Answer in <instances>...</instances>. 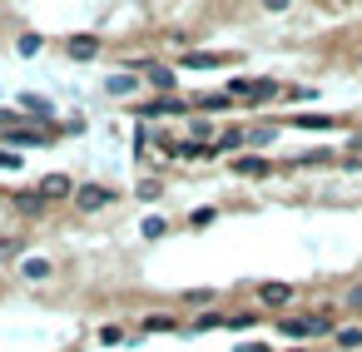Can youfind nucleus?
<instances>
[{"instance_id": "obj_1", "label": "nucleus", "mask_w": 362, "mask_h": 352, "mask_svg": "<svg viewBox=\"0 0 362 352\" xmlns=\"http://www.w3.org/2000/svg\"><path fill=\"white\" fill-rule=\"evenodd\" d=\"M110 204H115V189H105V184L75 189V209H85V213H100V209H110Z\"/></svg>"}, {"instance_id": "obj_2", "label": "nucleus", "mask_w": 362, "mask_h": 352, "mask_svg": "<svg viewBox=\"0 0 362 352\" xmlns=\"http://www.w3.org/2000/svg\"><path fill=\"white\" fill-rule=\"evenodd\" d=\"M228 60H233V55H214V50H189V55H184L189 70H218V65H228Z\"/></svg>"}, {"instance_id": "obj_3", "label": "nucleus", "mask_w": 362, "mask_h": 352, "mask_svg": "<svg viewBox=\"0 0 362 352\" xmlns=\"http://www.w3.org/2000/svg\"><path fill=\"white\" fill-rule=\"evenodd\" d=\"M40 194H45V199H65V194L75 199V184H70L65 174H45V179H40Z\"/></svg>"}, {"instance_id": "obj_4", "label": "nucleus", "mask_w": 362, "mask_h": 352, "mask_svg": "<svg viewBox=\"0 0 362 352\" xmlns=\"http://www.w3.org/2000/svg\"><path fill=\"white\" fill-rule=\"evenodd\" d=\"M95 55H100L95 35H70V60H95Z\"/></svg>"}, {"instance_id": "obj_5", "label": "nucleus", "mask_w": 362, "mask_h": 352, "mask_svg": "<svg viewBox=\"0 0 362 352\" xmlns=\"http://www.w3.org/2000/svg\"><path fill=\"white\" fill-rule=\"evenodd\" d=\"M139 115H149V119H154V115H184V100H174V95H159V100H149Z\"/></svg>"}, {"instance_id": "obj_6", "label": "nucleus", "mask_w": 362, "mask_h": 352, "mask_svg": "<svg viewBox=\"0 0 362 352\" xmlns=\"http://www.w3.org/2000/svg\"><path fill=\"white\" fill-rule=\"evenodd\" d=\"M144 80H149L159 95H169V90H174V70H164V65H144Z\"/></svg>"}, {"instance_id": "obj_7", "label": "nucleus", "mask_w": 362, "mask_h": 352, "mask_svg": "<svg viewBox=\"0 0 362 352\" xmlns=\"http://www.w3.org/2000/svg\"><path fill=\"white\" fill-rule=\"evenodd\" d=\"M233 169H238V174H243V179H263V174H268V169H273V164H268V159H238V164H233Z\"/></svg>"}, {"instance_id": "obj_8", "label": "nucleus", "mask_w": 362, "mask_h": 352, "mask_svg": "<svg viewBox=\"0 0 362 352\" xmlns=\"http://www.w3.org/2000/svg\"><path fill=\"white\" fill-rule=\"evenodd\" d=\"M21 273H25L30 283H45V278H50V263H45V258H25V263H21Z\"/></svg>"}, {"instance_id": "obj_9", "label": "nucleus", "mask_w": 362, "mask_h": 352, "mask_svg": "<svg viewBox=\"0 0 362 352\" xmlns=\"http://www.w3.org/2000/svg\"><path fill=\"white\" fill-rule=\"evenodd\" d=\"M288 298H293L288 283H263V303H268V307H278V303H288Z\"/></svg>"}, {"instance_id": "obj_10", "label": "nucleus", "mask_w": 362, "mask_h": 352, "mask_svg": "<svg viewBox=\"0 0 362 352\" xmlns=\"http://www.w3.org/2000/svg\"><path fill=\"white\" fill-rule=\"evenodd\" d=\"M134 85H139L134 75H110V80H105V90H110V95H129Z\"/></svg>"}, {"instance_id": "obj_11", "label": "nucleus", "mask_w": 362, "mask_h": 352, "mask_svg": "<svg viewBox=\"0 0 362 352\" xmlns=\"http://www.w3.org/2000/svg\"><path fill=\"white\" fill-rule=\"evenodd\" d=\"M293 124H298V129H327V124H332V115H298Z\"/></svg>"}, {"instance_id": "obj_12", "label": "nucleus", "mask_w": 362, "mask_h": 352, "mask_svg": "<svg viewBox=\"0 0 362 352\" xmlns=\"http://www.w3.org/2000/svg\"><path fill=\"white\" fill-rule=\"evenodd\" d=\"M6 139H11V144H40L45 134H35V129H6Z\"/></svg>"}, {"instance_id": "obj_13", "label": "nucleus", "mask_w": 362, "mask_h": 352, "mask_svg": "<svg viewBox=\"0 0 362 352\" xmlns=\"http://www.w3.org/2000/svg\"><path fill=\"white\" fill-rule=\"evenodd\" d=\"M25 110H35V119H50V100L40 95H25Z\"/></svg>"}, {"instance_id": "obj_14", "label": "nucleus", "mask_w": 362, "mask_h": 352, "mask_svg": "<svg viewBox=\"0 0 362 352\" xmlns=\"http://www.w3.org/2000/svg\"><path fill=\"white\" fill-rule=\"evenodd\" d=\"M337 347H362V327H342L337 332Z\"/></svg>"}, {"instance_id": "obj_15", "label": "nucleus", "mask_w": 362, "mask_h": 352, "mask_svg": "<svg viewBox=\"0 0 362 352\" xmlns=\"http://www.w3.org/2000/svg\"><path fill=\"white\" fill-rule=\"evenodd\" d=\"M40 45H45V40H40V35H21V40H16V50H21V55H35V50H40Z\"/></svg>"}, {"instance_id": "obj_16", "label": "nucleus", "mask_w": 362, "mask_h": 352, "mask_svg": "<svg viewBox=\"0 0 362 352\" xmlns=\"http://www.w3.org/2000/svg\"><path fill=\"white\" fill-rule=\"evenodd\" d=\"M233 95H199V110H223Z\"/></svg>"}, {"instance_id": "obj_17", "label": "nucleus", "mask_w": 362, "mask_h": 352, "mask_svg": "<svg viewBox=\"0 0 362 352\" xmlns=\"http://www.w3.org/2000/svg\"><path fill=\"white\" fill-rule=\"evenodd\" d=\"M273 90H278V85H273V80H258V85H253V95H248V100H268V95H273Z\"/></svg>"}, {"instance_id": "obj_18", "label": "nucleus", "mask_w": 362, "mask_h": 352, "mask_svg": "<svg viewBox=\"0 0 362 352\" xmlns=\"http://www.w3.org/2000/svg\"><path fill=\"white\" fill-rule=\"evenodd\" d=\"M238 144H243V129H228V134L218 139V149H238Z\"/></svg>"}, {"instance_id": "obj_19", "label": "nucleus", "mask_w": 362, "mask_h": 352, "mask_svg": "<svg viewBox=\"0 0 362 352\" xmlns=\"http://www.w3.org/2000/svg\"><path fill=\"white\" fill-rule=\"evenodd\" d=\"M139 233H144V238H159V233H164V218H144V228H139Z\"/></svg>"}, {"instance_id": "obj_20", "label": "nucleus", "mask_w": 362, "mask_h": 352, "mask_svg": "<svg viewBox=\"0 0 362 352\" xmlns=\"http://www.w3.org/2000/svg\"><path fill=\"white\" fill-rule=\"evenodd\" d=\"M263 6H268V11H288V0H263Z\"/></svg>"}, {"instance_id": "obj_21", "label": "nucleus", "mask_w": 362, "mask_h": 352, "mask_svg": "<svg viewBox=\"0 0 362 352\" xmlns=\"http://www.w3.org/2000/svg\"><path fill=\"white\" fill-rule=\"evenodd\" d=\"M238 352H268V347H263V342H248V347H238Z\"/></svg>"}, {"instance_id": "obj_22", "label": "nucleus", "mask_w": 362, "mask_h": 352, "mask_svg": "<svg viewBox=\"0 0 362 352\" xmlns=\"http://www.w3.org/2000/svg\"><path fill=\"white\" fill-rule=\"evenodd\" d=\"M347 303H352V307H362V288H352V298H347Z\"/></svg>"}, {"instance_id": "obj_23", "label": "nucleus", "mask_w": 362, "mask_h": 352, "mask_svg": "<svg viewBox=\"0 0 362 352\" xmlns=\"http://www.w3.org/2000/svg\"><path fill=\"white\" fill-rule=\"evenodd\" d=\"M357 65H362V60H357Z\"/></svg>"}]
</instances>
